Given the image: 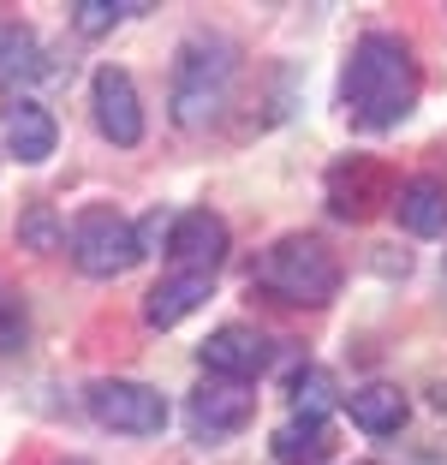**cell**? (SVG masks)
I'll return each instance as SVG.
<instances>
[{"label": "cell", "mask_w": 447, "mask_h": 465, "mask_svg": "<svg viewBox=\"0 0 447 465\" xmlns=\"http://www.w3.org/2000/svg\"><path fill=\"white\" fill-rule=\"evenodd\" d=\"M167 232H174V209H149L144 221H137V251H162L167 245Z\"/></svg>", "instance_id": "21"}, {"label": "cell", "mask_w": 447, "mask_h": 465, "mask_svg": "<svg viewBox=\"0 0 447 465\" xmlns=\"http://www.w3.org/2000/svg\"><path fill=\"white\" fill-rule=\"evenodd\" d=\"M90 418L102 430H120V436H162L167 430V400L149 382H125V376H102L84 394Z\"/></svg>", "instance_id": "5"}, {"label": "cell", "mask_w": 447, "mask_h": 465, "mask_svg": "<svg viewBox=\"0 0 447 465\" xmlns=\"http://www.w3.org/2000/svg\"><path fill=\"white\" fill-rule=\"evenodd\" d=\"M269 453L281 465H323L328 453H334V430H328L323 418H286L269 436Z\"/></svg>", "instance_id": "15"}, {"label": "cell", "mask_w": 447, "mask_h": 465, "mask_svg": "<svg viewBox=\"0 0 447 465\" xmlns=\"http://www.w3.org/2000/svg\"><path fill=\"white\" fill-rule=\"evenodd\" d=\"M66 251H72V262H78V274H90V281H114V274H125L144 257V251H137V227L108 203L84 209V215L72 221Z\"/></svg>", "instance_id": "4"}, {"label": "cell", "mask_w": 447, "mask_h": 465, "mask_svg": "<svg viewBox=\"0 0 447 465\" xmlns=\"http://www.w3.org/2000/svg\"><path fill=\"white\" fill-rule=\"evenodd\" d=\"M346 411H353V424L364 430V436H400V430H406V418H412L406 394H400L393 382L353 388V394H346Z\"/></svg>", "instance_id": "14"}, {"label": "cell", "mask_w": 447, "mask_h": 465, "mask_svg": "<svg viewBox=\"0 0 447 465\" xmlns=\"http://www.w3.org/2000/svg\"><path fill=\"white\" fill-rule=\"evenodd\" d=\"M36 30L25 25H0V78H36Z\"/></svg>", "instance_id": "17"}, {"label": "cell", "mask_w": 447, "mask_h": 465, "mask_svg": "<svg viewBox=\"0 0 447 465\" xmlns=\"http://www.w3.org/2000/svg\"><path fill=\"white\" fill-rule=\"evenodd\" d=\"M257 287H269L286 304H328L340 292V257L316 232H286L257 257Z\"/></svg>", "instance_id": "3"}, {"label": "cell", "mask_w": 447, "mask_h": 465, "mask_svg": "<svg viewBox=\"0 0 447 465\" xmlns=\"http://www.w3.org/2000/svg\"><path fill=\"white\" fill-rule=\"evenodd\" d=\"M418 90H423L418 60H412V48L393 36V30L358 36L353 66H346V90H340L353 125H364V132H393V125L418 108Z\"/></svg>", "instance_id": "1"}, {"label": "cell", "mask_w": 447, "mask_h": 465, "mask_svg": "<svg viewBox=\"0 0 447 465\" xmlns=\"http://www.w3.org/2000/svg\"><path fill=\"white\" fill-rule=\"evenodd\" d=\"M0 137H6V150H13L25 167H36V162L55 155L60 125H55V114L42 108V102H13V108L0 114Z\"/></svg>", "instance_id": "12"}, {"label": "cell", "mask_w": 447, "mask_h": 465, "mask_svg": "<svg viewBox=\"0 0 447 465\" xmlns=\"http://www.w3.org/2000/svg\"><path fill=\"white\" fill-rule=\"evenodd\" d=\"M393 215H400L406 232H418V239H442L447 232V179H435V173L406 179L393 192Z\"/></svg>", "instance_id": "13"}, {"label": "cell", "mask_w": 447, "mask_h": 465, "mask_svg": "<svg viewBox=\"0 0 447 465\" xmlns=\"http://www.w3.org/2000/svg\"><path fill=\"white\" fill-rule=\"evenodd\" d=\"M251 418H257V394H251L244 382H215V376H209V382L191 394V406H185L191 441H204V448H215V441L239 436Z\"/></svg>", "instance_id": "6"}, {"label": "cell", "mask_w": 447, "mask_h": 465, "mask_svg": "<svg viewBox=\"0 0 447 465\" xmlns=\"http://www.w3.org/2000/svg\"><path fill=\"white\" fill-rule=\"evenodd\" d=\"M382 203H393V179L382 162H370V155H340L334 167H328V209H334L340 221H370Z\"/></svg>", "instance_id": "7"}, {"label": "cell", "mask_w": 447, "mask_h": 465, "mask_svg": "<svg viewBox=\"0 0 447 465\" xmlns=\"http://www.w3.org/2000/svg\"><path fill=\"white\" fill-rule=\"evenodd\" d=\"M340 406V388H334V370L323 364H304L293 376V418H323L328 424V411Z\"/></svg>", "instance_id": "16"}, {"label": "cell", "mask_w": 447, "mask_h": 465, "mask_svg": "<svg viewBox=\"0 0 447 465\" xmlns=\"http://www.w3.org/2000/svg\"><path fill=\"white\" fill-rule=\"evenodd\" d=\"M197 358H204V370L215 376V382H257L263 370L274 364V346H269L263 329L227 322V329H215L204 346H197Z\"/></svg>", "instance_id": "8"}, {"label": "cell", "mask_w": 447, "mask_h": 465, "mask_svg": "<svg viewBox=\"0 0 447 465\" xmlns=\"http://www.w3.org/2000/svg\"><path fill=\"white\" fill-rule=\"evenodd\" d=\"M125 13H144V6H120V0H72V25H78V36H108Z\"/></svg>", "instance_id": "19"}, {"label": "cell", "mask_w": 447, "mask_h": 465, "mask_svg": "<svg viewBox=\"0 0 447 465\" xmlns=\"http://www.w3.org/2000/svg\"><path fill=\"white\" fill-rule=\"evenodd\" d=\"M18 239H25L30 251H60L66 245V221L55 215V203H30L25 221H18Z\"/></svg>", "instance_id": "18"}, {"label": "cell", "mask_w": 447, "mask_h": 465, "mask_svg": "<svg viewBox=\"0 0 447 465\" xmlns=\"http://www.w3.org/2000/svg\"><path fill=\"white\" fill-rule=\"evenodd\" d=\"M233 78H239V54H233L227 36H185L174 60V90H167V108H174V125L185 132H204V125L221 120V108L233 102Z\"/></svg>", "instance_id": "2"}, {"label": "cell", "mask_w": 447, "mask_h": 465, "mask_svg": "<svg viewBox=\"0 0 447 465\" xmlns=\"http://www.w3.org/2000/svg\"><path fill=\"white\" fill-rule=\"evenodd\" d=\"M30 341V316L18 292H0V352H18Z\"/></svg>", "instance_id": "20"}, {"label": "cell", "mask_w": 447, "mask_h": 465, "mask_svg": "<svg viewBox=\"0 0 447 465\" xmlns=\"http://www.w3.org/2000/svg\"><path fill=\"white\" fill-rule=\"evenodd\" d=\"M209 292H215V274L179 269V274H167V281H155V287L144 292V322L149 329H174V322H185Z\"/></svg>", "instance_id": "11"}, {"label": "cell", "mask_w": 447, "mask_h": 465, "mask_svg": "<svg viewBox=\"0 0 447 465\" xmlns=\"http://www.w3.org/2000/svg\"><path fill=\"white\" fill-rule=\"evenodd\" d=\"M90 108H95V125H102L108 143L132 150L137 137H144V102H137V84H132V72H125V66H102V72H95Z\"/></svg>", "instance_id": "9"}, {"label": "cell", "mask_w": 447, "mask_h": 465, "mask_svg": "<svg viewBox=\"0 0 447 465\" xmlns=\"http://www.w3.org/2000/svg\"><path fill=\"white\" fill-rule=\"evenodd\" d=\"M167 257L179 269H197V274H215L227 262V221L209 215V209H185L174 215V232H167Z\"/></svg>", "instance_id": "10"}]
</instances>
